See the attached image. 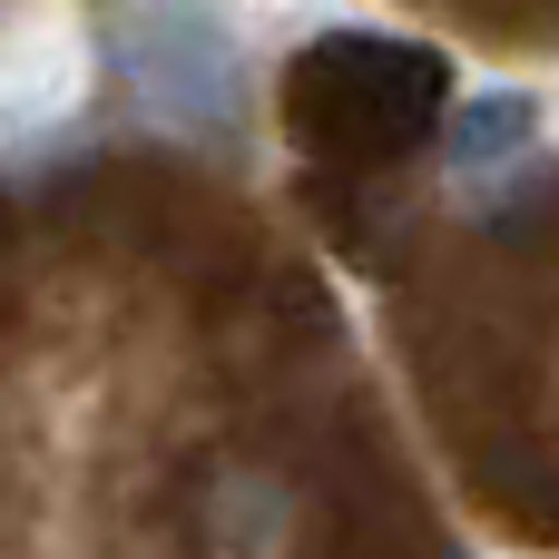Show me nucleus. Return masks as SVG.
I'll return each mask as SVG.
<instances>
[{
    "mask_svg": "<svg viewBox=\"0 0 559 559\" xmlns=\"http://www.w3.org/2000/svg\"><path fill=\"white\" fill-rule=\"evenodd\" d=\"M295 540V491L265 462H226L197 491V550L206 559H285Z\"/></svg>",
    "mask_w": 559,
    "mask_h": 559,
    "instance_id": "nucleus-1",
    "label": "nucleus"
}]
</instances>
